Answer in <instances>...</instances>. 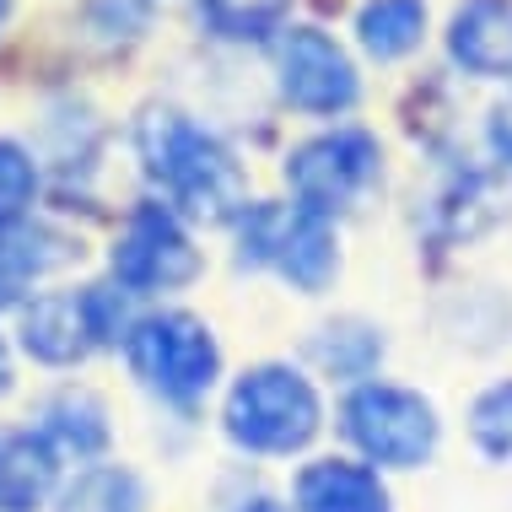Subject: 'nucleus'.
Wrapping results in <instances>:
<instances>
[{
    "instance_id": "nucleus-1",
    "label": "nucleus",
    "mask_w": 512,
    "mask_h": 512,
    "mask_svg": "<svg viewBox=\"0 0 512 512\" xmlns=\"http://www.w3.org/2000/svg\"><path fill=\"white\" fill-rule=\"evenodd\" d=\"M135 151L146 178L173 200V211L195 221H243L248 178L227 146L211 130H200L189 114L151 103L135 119Z\"/></svg>"
},
{
    "instance_id": "nucleus-2",
    "label": "nucleus",
    "mask_w": 512,
    "mask_h": 512,
    "mask_svg": "<svg viewBox=\"0 0 512 512\" xmlns=\"http://www.w3.org/2000/svg\"><path fill=\"white\" fill-rule=\"evenodd\" d=\"M318 432V394L292 367H254L227 394V437L248 453H297Z\"/></svg>"
},
{
    "instance_id": "nucleus-3",
    "label": "nucleus",
    "mask_w": 512,
    "mask_h": 512,
    "mask_svg": "<svg viewBox=\"0 0 512 512\" xmlns=\"http://www.w3.org/2000/svg\"><path fill=\"white\" fill-rule=\"evenodd\" d=\"M124 356H130L135 378L151 394L173 399V405H195V399L216 383L221 351L216 335L195 313H151L124 335Z\"/></svg>"
},
{
    "instance_id": "nucleus-4",
    "label": "nucleus",
    "mask_w": 512,
    "mask_h": 512,
    "mask_svg": "<svg viewBox=\"0 0 512 512\" xmlns=\"http://www.w3.org/2000/svg\"><path fill=\"white\" fill-rule=\"evenodd\" d=\"M238 259L275 270L302 292H324L335 275V232L302 205H248L238 221Z\"/></svg>"
},
{
    "instance_id": "nucleus-5",
    "label": "nucleus",
    "mask_w": 512,
    "mask_h": 512,
    "mask_svg": "<svg viewBox=\"0 0 512 512\" xmlns=\"http://www.w3.org/2000/svg\"><path fill=\"white\" fill-rule=\"evenodd\" d=\"M340 426L372 464H394V469L432 459V448H437L432 399H421L415 389H399V383H362L345 399Z\"/></svg>"
},
{
    "instance_id": "nucleus-6",
    "label": "nucleus",
    "mask_w": 512,
    "mask_h": 512,
    "mask_svg": "<svg viewBox=\"0 0 512 512\" xmlns=\"http://www.w3.org/2000/svg\"><path fill=\"white\" fill-rule=\"evenodd\" d=\"M378 162H383L378 141L367 130H329V135L302 141L286 157V184H292L302 211L329 221L356 205V195L378 178Z\"/></svg>"
},
{
    "instance_id": "nucleus-7",
    "label": "nucleus",
    "mask_w": 512,
    "mask_h": 512,
    "mask_svg": "<svg viewBox=\"0 0 512 512\" xmlns=\"http://www.w3.org/2000/svg\"><path fill=\"white\" fill-rule=\"evenodd\" d=\"M200 275V254L168 205H135L114 243V281L124 292H173Z\"/></svg>"
},
{
    "instance_id": "nucleus-8",
    "label": "nucleus",
    "mask_w": 512,
    "mask_h": 512,
    "mask_svg": "<svg viewBox=\"0 0 512 512\" xmlns=\"http://www.w3.org/2000/svg\"><path fill=\"white\" fill-rule=\"evenodd\" d=\"M275 76H281V98L302 114H345L356 103V65L329 33L318 27H292L275 44Z\"/></svg>"
},
{
    "instance_id": "nucleus-9",
    "label": "nucleus",
    "mask_w": 512,
    "mask_h": 512,
    "mask_svg": "<svg viewBox=\"0 0 512 512\" xmlns=\"http://www.w3.org/2000/svg\"><path fill=\"white\" fill-rule=\"evenodd\" d=\"M98 345L87 318V292H44L22 313V351L44 367H71Z\"/></svg>"
},
{
    "instance_id": "nucleus-10",
    "label": "nucleus",
    "mask_w": 512,
    "mask_h": 512,
    "mask_svg": "<svg viewBox=\"0 0 512 512\" xmlns=\"http://www.w3.org/2000/svg\"><path fill=\"white\" fill-rule=\"evenodd\" d=\"M448 54L469 76H512V0H464L448 22Z\"/></svg>"
},
{
    "instance_id": "nucleus-11",
    "label": "nucleus",
    "mask_w": 512,
    "mask_h": 512,
    "mask_svg": "<svg viewBox=\"0 0 512 512\" xmlns=\"http://www.w3.org/2000/svg\"><path fill=\"white\" fill-rule=\"evenodd\" d=\"M76 254V238H65L60 227H44V221H22V227L0 232V308H11L22 286L65 270Z\"/></svg>"
},
{
    "instance_id": "nucleus-12",
    "label": "nucleus",
    "mask_w": 512,
    "mask_h": 512,
    "mask_svg": "<svg viewBox=\"0 0 512 512\" xmlns=\"http://www.w3.org/2000/svg\"><path fill=\"white\" fill-rule=\"evenodd\" d=\"M60 453L38 432L0 426V512H38L54 491V464Z\"/></svg>"
},
{
    "instance_id": "nucleus-13",
    "label": "nucleus",
    "mask_w": 512,
    "mask_h": 512,
    "mask_svg": "<svg viewBox=\"0 0 512 512\" xmlns=\"http://www.w3.org/2000/svg\"><path fill=\"white\" fill-rule=\"evenodd\" d=\"M297 512H389V491L367 464L318 459L297 475Z\"/></svg>"
},
{
    "instance_id": "nucleus-14",
    "label": "nucleus",
    "mask_w": 512,
    "mask_h": 512,
    "mask_svg": "<svg viewBox=\"0 0 512 512\" xmlns=\"http://www.w3.org/2000/svg\"><path fill=\"white\" fill-rule=\"evenodd\" d=\"M38 437L65 459H92L108 448V415L87 389H60L38 405Z\"/></svg>"
},
{
    "instance_id": "nucleus-15",
    "label": "nucleus",
    "mask_w": 512,
    "mask_h": 512,
    "mask_svg": "<svg viewBox=\"0 0 512 512\" xmlns=\"http://www.w3.org/2000/svg\"><path fill=\"white\" fill-rule=\"evenodd\" d=\"M426 33V0H367L356 11V38L372 60H405Z\"/></svg>"
},
{
    "instance_id": "nucleus-16",
    "label": "nucleus",
    "mask_w": 512,
    "mask_h": 512,
    "mask_svg": "<svg viewBox=\"0 0 512 512\" xmlns=\"http://www.w3.org/2000/svg\"><path fill=\"white\" fill-rule=\"evenodd\" d=\"M60 512H146V491H141V480L119 464L81 469L60 496Z\"/></svg>"
},
{
    "instance_id": "nucleus-17",
    "label": "nucleus",
    "mask_w": 512,
    "mask_h": 512,
    "mask_svg": "<svg viewBox=\"0 0 512 512\" xmlns=\"http://www.w3.org/2000/svg\"><path fill=\"white\" fill-rule=\"evenodd\" d=\"M286 11H292V0H200V22L216 38H232V44L281 33Z\"/></svg>"
},
{
    "instance_id": "nucleus-18",
    "label": "nucleus",
    "mask_w": 512,
    "mask_h": 512,
    "mask_svg": "<svg viewBox=\"0 0 512 512\" xmlns=\"http://www.w3.org/2000/svg\"><path fill=\"white\" fill-rule=\"evenodd\" d=\"M313 362L324 372H335V378H362V372H372V362L383 356V340L378 329L367 324H329L313 335Z\"/></svg>"
},
{
    "instance_id": "nucleus-19",
    "label": "nucleus",
    "mask_w": 512,
    "mask_h": 512,
    "mask_svg": "<svg viewBox=\"0 0 512 512\" xmlns=\"http://www.w3.org/2000/svg\"><path fill=\"white\" fill-rule=\"evenodd\" d=\"M469 432H475V448L486 453V459H512V378L491 383V389L475 399Z\"/></svg>"
},
{
    "instance_id": "nucleus-20",
    "label": "nucleus",
    "mask_w": 512,
    "mask_h": 512,
    "mask_svg": "<svg viewBox=\"0 0 512 512\" xmlns=\"http://www.w3.org/2000/svg\"><path fill=\"white\" fill-rule=\"evenodd\" d=\"M33 195H38V162L17 141H0V232L22 227Z\"/></svg>"
},
{
    "instance_id": "nucleus-21",
    "label": "nucleus",
    "mask_w": 512,
    "mask_h": 512,
    "mask_svg": "<svg viewBox=\"0 0 512 512\" xmlns=\"http://www.w3.org/2000/svg\"><path fill=\"white\" fill-rule=\"evenodd\" d=\"M87 318H92L98 345H114L124 335V297H119V286H87Z\"/></svg>"
},
{
    "instance_id": "nucleus-22",
    "label": "nucleus",
    "mask_w": 512,
    "mask_h": 512,
    "mask_svg": "<svg viewBox=\"0 0 512 512\" xmlns=\"http://www.w3.org/2000/svg\"><path fill=\"white\" fill-rule=\"evenodd\" d=\"M486 141H491V151H496L502 162H512V92L491 108V119H486Z\"/></svg>"
},
{
    "instance_id": "nucleus-23",
    "label": "nucleus",
    "mask_w": 512,
    "mask_h": 512,
    "mask_svg": "<svg viewBox=\"0 0 512 512\" xmlns=\"http://www.w3.org/2000/svg\"><path fill=\"white\" fill-rule=\"evenodd\" d=\"M11 389V362H6V345H0V394Z\"/></svg>"
},
{
    "instance_id": "nucleus-24",
    "label": "nucleus",
    "mask_w": 512,
    "mask_h": 512,
    "mask_svg": "<svg viewBox=\"0 0 512 512\" xmlns=\"http://www.w3.org/2000/svg\"><path fill=\"white\" fill-rule=\"evenodd\" d=\"M243 512H281V507H275V502H248Z\"/></svg>"
},
{
    "instance_id": "nucleus-25",
    "label": "nucleus",
    "mask_w": 512,
    "mask_h": 512,
    "mask_svg": "<svg viewBox=\"0 0 512 512\" xmlns=\"http://www.w3.org/2000/svg\"><path fill=\"white\" fill-rule=\"evenodd\" d=\"M6 17H11V0H0V27H6Z\"/></svg>"
}]
</instances>
